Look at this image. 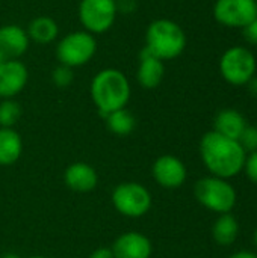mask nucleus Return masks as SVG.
Masks as SVG:
<instances>
[{
	"label": "nucleus",
	"mask_w": 257,
	"mask_h": 258,
	"mask_svg": "<svg viewBox=\"0 0 257 258\" xmlns=\"http://www.w3.org/2000/svg\"><path fill=\"white\" fill-rule=\"evenodd\" d=\"M200 156L214 177L230 180L244 169L247 153L238 141L212 130L200 141Z\"/></svg>",
	"instance_id": "nucleus-1"
},
{
	"label": "nucleus",
	"mask_w": 257,
	"mask_h": 258,
	"mask_svg": "<svg viewBox=\"0 0 257 258\" xmlns=\"http://www.w3.org/2000/svg\"><path fill=\"white\" fill-rule=\"evenodd\" d=\"M91 98L101 116L123 109L130 100V82L127 76L117 68H103L91 80Z\"/></svg>",
	"instance_id": "nucleus-2"
},
{
	"label": "nucleus",
	"mask_w": 257,
	"mask_h": 258,
	"mask_svg": "<svg viewBox=\"0 0 257 258\" xmlns=\"http://www.w3.org/2000/svg\"><path fill=\"white\" fill-rule=\"evenodd\" d=\"M145 48L164 62L176 59L186 48V33L174 20H153L145 30Z\"/></svg>",
	"instance_id": "nucleus-3"
},
{
	"label": "nucleus",
	"mask_w": 257,
	"mask_h": 258,
	"mask_svg": "<svg viewBox=\"0 0 257 258\" xmlns=\"http://www.w3.org/2000/svg\"><path fill=\"white\" fill-rule=\"evenodd\" d=\"M194 195L204 209L218 215L232 213L238 201L236 190L230 181L214 175L198 180L194 186Z\"/></svg>",
	"instance_id": "nucleus-4"
},
{
	"label": "nucleus",
	"mask_w": 257,
	"mask_h": 258,
	"mask_svg": "<svg viewBox=\"0 0 257 258\" xmlns=\"http://www.w3.org/2000/svg\"><path fill=\"white\" fill-rule=\"evenodd\" d=\"M97 53L95 35L86 30H74L64 35L56 44V59L59 63L77 68L92 60Z\"/></svg>",
	"instance_id": "nucleus-5"
},
{
	"label": "nucleus",
	"mask_w": 257,
	"mask_h": 258,
	"mask_svg": "<svg viewBox=\"0 0 257 258\" xmlns=\"http://www.w3.org/2000/svg\"><path fill=\"white\" fill-rule=\"evenodd\" d=\"M257 62L253 51L242 45L227 48L220 59L223 79L233 86H245L256 76Z\"/></svg>",
	"instance_id": "nucleus-6"
},
{
	"label": "nucleus",
	"mask_w": 257,
	"mask_h": 258,
	"mask_svg": "<svg viewBox=\"0 0 257 258\" xmlns=\"http://www.w3.org/2000/svg\"><path fill=\"white\" fill-rule=\"evenodd\" d=\"M112 204L126 218H141L151 209V194L141 183H120L112 190Z\"/></svg>",
	"instance_id": "nucleus-7"
},
{
	"label": "nucleus",
	"mask_w": 257,
	"mask_h": 258,
	"mask_svg": "<svg viewBox=\"0 0 257 258\" xmlns=\"http://www.w3.org/2000/svg\"><path fill=\"white\" fill-rule=\"evenodd\" d=\"M77 14L83 30L100 35L114 26L118 14V3L117 0H80Z\"/></svg>",
	"instance_id": "nucleus-8"
},
{
	"label": "nucleus",
	"mask_w": 257,
	"mask_h": 258,
	"mask_svg": "<svg viewBox=\"0 0 257 258\" xmlns=\"http://www.w3.org/2000/svg\"><path fill=\"white\" fill-rule=\"evenodd\" d=\"M215 20L230 29H244L257 17L256 0H217L214 5Z\"/></svg>",
	"instance_id": "nucleus-9"
},
{
	"label": "nucleus",
	"mask_w": 257,
	"mask_h": 258,
	"mask_svg": "<svg viewBox=\"0 0 257 258\" xmlns=\"http://www.w3.org/2000/svg\"><path fill=\"white\" fill-rule=\"evenodd\" d=\"M151 175L161 187L173 190L183 186L188 177V171L179 157L165 154L155 160L151 166Z\"/></svg>",
	"instance_id": "nucleus-10"
},
{
	"label": "nucleus",
	"mask_w": 257,
	"mask_h": 258,
	"mask_svg": "<svg viewBox=\"0 0 257 258\" xmlns=\"http://www.w3.org/2000/svg\"><path fill=\"white\" fill-rule=\"evenodd\" d=\"M29 71L23 60H3L0 65V98H14L27 85Z\"/></svg>",
	"instance_id": "nucleus-11"
},
{
	"label": "nucleus",
	"mask_w": 257,
	"mask_h": 258,
	"mask_svg": "<svg viewBox=\"0 0 257 258\" xmlns=\"http://www.w3.org/2000/svg\"><path fill=\"white\" fill-rule=\"evenodd\" d=\"M30 45V39L24 27L18 24L0 26V57L3 60L20 59Z\"/></svg>",
	"instance_id": "nucleus-12"
},
{
	"label": "nucleus",
	"mask_w": 257,
	"mask_h": 258,
	"mask_svg": "<svg viewBox=\"0 0 257 258\" xmlns=\"http://www.w3.org/2000/svg\"><path fill=\"white\" fill-rule=\"evenodd\" d=\"M115 258H150L153 246L150 239L138 231H127L118 236L111 246Z\"/></svg>",
	"instance_id": "nucleus-13"
},
{
	"label": "nucleus",
	"mask_w": 257,
	"mask_h": 258,
	"mask_svg": "<svg viewBox=\"0 0 257 258\" xmlns=\"http://www.w3.org/2000/svg\"><path fill=\"white\" fill-rule=\"evenodd\" d=\"M165 76V63L155 54H151L145 47L139 53L136 80L141 88L144 89H155L158 88Z\"/></svg>",
	"instance_id": "nucleus-14"
},
{
	"label": "nucleus",
	"mask_w": 257,
	"mask_h": 258,
	"mask_svg": "<svg viewBox=\"0 0 257 258\" xmlns=\"http://www.w3.org/2000/svg\"><path fill=\"white\" fill-rule=\"evenodd\" d=\"M64 180L68 189L85 194L95 189L98 183V175L91 165L85 162H74L65 169Z\"/></svg>",
	"instance_id": "nucleus-15"
},
{
	"label": "nucleus",
	"mask_w": 257,
	"mask_h": 258,
	"mask_svg": "<svg viewBox=\"0 0 257 258\" xmlns=\"http://www.w3.org/2000/svg\"><path fill=\"white\" fill-rule=\"evenodd\" d=\"M247 127L244 115L236 109H223L217 113L214 119V130L226 138L238 141Z\"/></svg>",
	"instance_id": "nucleus-16"
},
{
	"label": "nucleus",
	"mask_w": 257,
	"mask_h": 258,
	"mask_svg": "<svg viewBox=\"0 0 257 258\" xmlns=\"http://www.w3.org/2000/svg\"><path fill=\"white\" fill-rule=\"evenodd\" d=\"M26 32L32 42L47 45L59 36V26L55 18L47 15H39L30 20Z\"/></svg>",
	"instance_id": "nucleus-17"
},
{
	"label": "nucleus",
	"mask_w": 257,
	"mask_h": 258,
	"mask_svg": "<svg viewBox=\"0 0 257 258\" xmlns=\"http://www.w3.org/2000/svg\"><path fill=\"white\" fill-rule=\"evenodd\" d=\"M23 153V141L18 132L0 127V166L14 165Z\"/></svg>",
	"instance_id": "nucleus-18"
},
{
	"label": "nucleus",
	"mask_w": 257,
	"mask_h": 258,
	"mask_svg": "<svg viewBox=\"0 0 257 258\" xmlns=\"http://www.w3.org/2000/svg\"><path fill=\"white\" fill-rule=\"evenodd\" d=\"M239 234V222L232 213L220 215L212 227V237L220 246H230Z\"/></svg>",
	"instance_id": "nucleus-19"
},
{
	"label": "nucleus",
	"mask_w": 257,
	"mask_h": 258,
	"mask_svg": "<svg viewBox=\"0 0 257 258\" xmlns=\"http://www.w3.org/2000/svg\"><path fill=\"white\" fill-rule=\"evenodd\" d=\"M105 121H106L108 130L117 136H127L136 127V119H135L133 113L130 110H127L126 107L108 113L105 116Z\"/></svg>",
	"instance_id": "nucleus-20"
},
{
	"label": "nucleus",
	"mask_w": 257,
	"mask_h": 258,
	"mask_svg": "<svg viewBox=\"0 0 257 258\" xmlns=\"http://www.w3.org/2000/svg\"><path fill=\"white\" fill-rule=\"evenodd\" d=\"M21 116V106L14 98H3L0 101V127L14 128Z\"/></svg>",
	"instance_id": "nucleus-21"
},
{
	"label": "nucleus",
	"mask_w": 257,
	"mask_h": 258,
	"mask_svg": "<svg viewBox=\"0 0 257 258\" xmlns=\"http://www.w3.org/2000/svg\"><path fill=\"white\" fill-rule=\"evenodd\" d=\"M52 80L58 88H68L74 80V68L58 63L52 73Z\"/></svg>",
	"instance_id": "nucleus-22"
},
{
	"label": "nucleus",
	"mask_w": 257,
	"mask_h": 258,
	"mask_svg": "<svg viewBox=\"0 0 257 258\" xmlns=\"http://www.w3.org/2000/svg\"><path fill=\"white\" fill-rule=\"evenodd\" d=\"M238 142L241 144V147L244 148V151L253 153L257 151V127L254 125H247L242 132V135L239 136Z\"/></svg>",
	"instance_id": "nucleus-23"
},
{
	"label": "nucleus",
	"mask_w": 257,
	"mask_h": 258,
	"mask_svg": "<svg viewBox=\"0 0 257 258\" xmlns=\"http://www.w3.org/2000/svg\"><path fill=\"white\" fill-rule=\"evenodd\" d=\"M242 171H245V174H247V177H248V180L251 183L257 184V151L247 154Z\"/></svg>",
	"instance_id": "nucleus-24"
},
{
	"label": "nucleus",
	"mask_w": 257,
	"mask_h": 258,
	"mask_svg": "<svg viewBox=\"0 0 257 258\" xmlns=\"http://www.w3.org/2000/svg\"><path fill=\"white\" fill-rule=\"evenodd\" d=\"M242 33H244V39L251 44V45H257V17L254 20H251L244 29H242Z\"/></svg>",
	"instance_id": "nucleus-25"
},
{
	"label": "nucleus",
	"mask_w": 257,
	"mask_h": 258,
	"mask_svg": "<svg viewBox=\"0 0 257 258\" xmlns=\"http://www.w3.org/2000/svg\"><path fill=\"white\" fill-rule=\"evenodd\" d=\"M88 258H115L114 257V252H112V249L111 248H98V249H95L91 255Z\"/></svg>",
	"instance_id": "nucleus-26"
},
{
	"label": "nucleus",
	"mask_w": 257,
	"mask_h": 258,
	"mask_svg": "<svg viewBox=\"0 0 257 258\" xmlns=\"http://www.w3.org/2000/svg\"><path fill=\"white\" fill-rule=\"evenodd\" d=\"M229 258H257V254L251 251H238L235 254H232Z\"/></svg>",
	"instance_id": "nucleus-27"
},
{
	"label": "nucleus",
	"mask_w": 257,
	"mask_h": 258,
	"mask_svg": "<svg viewBox=\"0 0 257 258\" xmlns=\"http://www.w3.org/2000/svg\"><path fill=\"white\" fill-rule=\"evenodd\" d=\"M247 88H248V92H250L254 98H257V76H254V77L247 83Z\"/></svg>",
	"instance_id": "nucleus-28"
},
{
	"label": "nucleus",
	"mask_w": 257,
	"mask_h": 258,
	"mask_svg": "<svg viewBox=\"0 0 257 258\" xmlns=\"http://www.w3.org/2000/svg\"><path fill=\"white\" fill-rule=\"evenodd\" d=\"M2 258H20L17 254H12V252H9V254H5Z\"/></svg>",
	"instance_id": "nucleus-29"
},
{
	"label": "nucleus",
	"mask_w": 257,
	"mask_h": 258,
	"mask_svg": "<svg viewBox=\"0 0 257 258\" xmlns=\"http://www.w3.org/2000/svg\"><path fill=\"white\" fill-rule=\"evenodd\" d=\"M253 242H254V246L257 248V230L254 231V234H253Z\"/></svg>",
	"instance_id": "nucleus-30"
},
{
	"label": "nucleus",
	"mask_w": 257,
	"mask_h": 258,
	"mask_svg": "<svg viewBox=\"0 0 257 258\" xmlns=\"http://www.w3.org/2000/svg\"><path fill=\"white\" fill-rule=\"evenodd\" d=\"M27 258H47V257H42V255H33V257H27Z\"/></svg>",
	"instance_id": "nucleus-31"
},
{
	"label": "nucleus",
	"mask_w": 257,
	"mask_h": 258,
	"mask_svg": "<svg viewBox=\"0 0 257 258\" xmlns=\"http://www.w3.org/2000/svg\"><path fill=\"white\" fill-rule=\"evenodd\" d=\"M2 62H3V59H2V57H0V65H2Z\"/></svg>",
	"instance_id": "nucleus-32"
},
{
	"label": "nucleus",
	"mask_w": 257,
	"mask_h": 258,
	"mask_svg": "<svg viewBox=\"0 0 257 258\" xmlns=\"http://www.w3.org/2000/svg\"><path fill=\"white\" fill-rule=\"evenodd\" d=\"M256 3H257V0H256Z\"/></svg>",
	"instance_id": "nucleus-33"
}]
</instances>
